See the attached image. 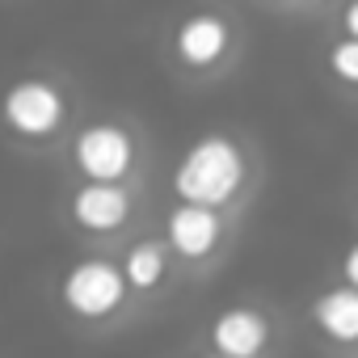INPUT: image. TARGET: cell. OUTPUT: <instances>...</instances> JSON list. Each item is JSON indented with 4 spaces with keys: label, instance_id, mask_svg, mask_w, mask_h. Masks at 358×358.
<instances>
[{
    "label": "cell",
    "instance_id": "1",
    "mask_svg": "<svg viewBox=\"0 0 358 358\" xmlns=\"http://www.w3.org/2000/svg\"><path fill=\"white\" fill-rule=\"evenodd\" d=\"M169 186H173L177 203H199V207L228 211L249 190V152L241 139H232L224 131H207L173 164Z\"/></svg>",
    "mask_w": 358,
    "mask_h": 358
},
{
    "label": "cell",
    "instance_id": "2",
    "mask_svg": "<svg viewBox=\"0 0 358 358\" xmlns=\"http://www.w3.org/2000/svg\"><path fill=\"white\" fill-rule=\"evenodd\" d=\"M131 287L122 278V266L106 253H89L76 257L64 278H59V308L85 324V329H110L127 316L131 308Z\"/></svg>",
    "mask_w": 358,
    "mask_h": 358
},
{
    "label": "cell",
    "instance_id": "3",
    "mask_svg": "<svg viewBox=\"0 0 358 358\" xmlns=\"http://www.w3.org/2000/svg\"><path fill=\"white\" fill-rule=\"evenodd\" d=\"M72 101L47 76H22L0 93V122L22 143H47L68 127Z\"/></svg>",
    "mask_w": 358,
    "mask_h": 358
},
{
    "label": "cell",
    "instance_id": "4",
    "mask_svg": "<svg viewBox=\"0 0 358 358\" xmlns=\"http://www.w3.org/2000/svg\"><path fill=\"white\" fill-rule=\"evenodd\" d=\"M72 169L80 182H131L139 169V139L122 122H89L72 135Z\"/></svg>",
    "mask_w": 358,
    "mask_h": 358
},
{
    "label": "cell",
    "instance_id": "5",
    "mask_svg": "<svg viewBox=\"0 0 358 358\" xmlns=\"http://www.w3.org/2000/svg\"><path fill=\"white\" fill-rule=\"evenodd\" d=\"M164 245L173 262H182V266H211L220 249L228 245V220L215 207L177 203L164 215Z\"/></svg>",
    "mask_w": 358,
    "mask_h": 358
},
{
    "label": "cell",
    "instance_id": "6",
    "mask_svg": "<svg viewBox=\"0 0 358 358\" xmlns=\"http://www.w3.org/2000/svg\"><path fill=\"white\" fill-rule=\"evenodd\" d=\"M278 345V320L257 303H232L211 316L207 350L211 358H266Z\"/></svg>",
    "mask_w": 358,
    "mask_h": 358
},
{
    "label": "cell",
    "instance_id": "7",
    "mask_svg": "<svg viewBox=\"0 0 358 358\" xmlns=\"http://www.w3.org/2000/svg\"><path fill=\"white\" fill-rule=\"evenodd\" d=\"M68 220L85 236H118L135 220V194L127 182H80L68 194Z\"/></svg>",
    "mask_w": 358,
    "mask_h": 358
},
{
    "label": "cell",
    "instance_id": "8",
    "mask_svg": "<svg viewBox=\"0 0 358 358\" xmlns=\"http://www.w3.org/2000/svg\"><path fill=\"white\" fill-rule=\"evenodd\" d=\"M232 43H236V30L220 13H190L182 26L173 30V55H177V64L190 68V72L220 68L228 59Z\"/></svg>",
    "mask_w": 358,
    "mask_h": 358
},
{
    "label": "cell",
    "instance_id": "9",
    "mask_svg": "<svg viewBox=\"0 0 358 358\" xmlns=\"http://www.w3.org/2000/svg\"><path fill=\"white\" fill-rule=\"evenodd\" d=\"M118 266H122V278H127V287H131L135 299L160 295L169 287V278H173V253H169L164 236H135L122 249Z\"/></svg>",
    "mask_w": 358,
    "mask_h": 358
},
{
    "label": "cell",
    "instance_id": "10",
    "mask_svg": "<svg viewBox=\"0 0 358 358\" xmlns=\"http://www.w3.org/2000/svg\"><path fill=\"white\" fill-rule=\"evenodd\" d=\"M308 316H312V324L324 341H333L341 350L358 345V287L333 282V287L316 291L312 303H308Z\"/></svg>",
    "mask_w": 358,
    "mask_h": 358
},
{
    "label": "cell",
    "instance_id": "11",
    "mask_svg": "<svg viewBox=\"0 0 358 358\" xmlns=\"http://www.w3.org/2000/svg\"><path fill=\"white\" fill-rule=\"evenodd\" d=\"M329 72L341 80V85H358V38H337L329 47Z\"/></svg>",
    "mask_w": 358,
    "mask_h": 358
},
{
    "label": "cell",
    "instance_id": "12",
    "mask_svg": "<svg viewBox=\"0 0 358 358\" xmlns=\"http://www.w3.org/2000/svg\"><path fill=\"white\" fill-rule=\"evenodd\" d=\"M341 282H350V287H358V241L341 253Z\"/></svg>",
    "mask_w": 358,
    "mask_h": 358
},
{
    "label": "cell",
    "instance_id": "13",
    "mask_svg": "<svg viewBox=\"0 0 358 358\" xmlns=\"http://www.w3.org/2000/svg\"><path fill=\"white\" fill-rule=\"evenodd\" d=\"M341 30H345L350 38H358V0H350V5L341 9Z\"/></svg>",
    "mask_w": 358,
    "mask_h": 358
},
{
    "label": "cell",
    "instance_id": "14",
    "mask_svg": "<svg viewBox=\"0 0 358 358\" xmlns=\"http://www.w3.org/2000/svg\"><path fill=\"white\" fill-rule=\"evenodd\" d=\"M303 5H320V0H303Z\"/></svg>",
    "mask_w": 358,
    "mask_h": 358
}]
</instances>
